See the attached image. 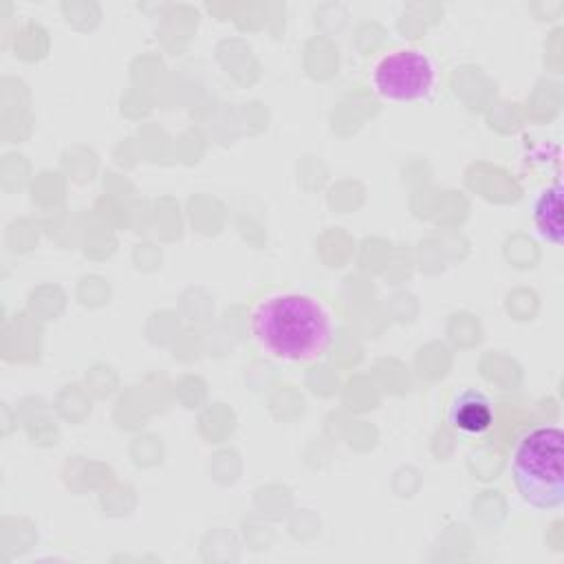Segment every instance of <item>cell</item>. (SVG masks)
Instances as JSON below:
<instances>
[{"instance_id":"cell-1","label":"cell","mask_w":564,"mask_h":564,"mask_svg":"<svg viewBox=\"0 0 564 564\" xmlns=\"http://www.w3.org/2000/svg\"><path fill=\"white\" fill-rule=\"evenodd\" d=\"M249 330L269 357L302 364L328 350L335 324L328 306L313 293L280 289L264 293L253 304Z\"/></svg>"},{"instance_id":"cell-2","label":"cell","mask_w":564,"mask_h":564,"mask_svg":"<svg viewBox=\"0 0 564 564\" xmlns=\"http://www.w3.org/2000/svg\"><path fill=\"white\" fill-rule=\"evenodd\" d=\"M564 432L557 425L529 430L511 456V478L524 502L549 511L564 502Z\"/></svg>"},{"instance_id":"cell-3","label":"cell","mask_w":564,"mask_h":564,"mask_svg":"<svg viewBox=\"0 0 564 564\" xmlns=\"http://www.w3.org/2000/svg\"><path fill=\"white\" fill-rule=\"evenodd\" d=\"M436 66L419 48H394L372 68V88L390 101H419L436 88Z\"/></svg>"},{"instance_id":"cell-4","label":"cell","mask_w":564,"mask_h":564,"mask_svg":"<svg viewBox=\"0 0 564 564\" xmlns=\"http://www.w3.org/2000/svg\"><path fill=\"white\" fill-rule=\"evenodd\" d=\"M449 425L465 436H480L494 423V405L487 394L476 388L460 390L447 408Z\"/></svg>"},{"instance_id":"cell-5","label":"cell","mask_w":564,"mask_h":564,"mask_svg":"<svg viewBox=\"0 0 564 564\" xmlns=\"http://www.w3.org/2000/svg\"><path fill=\"white\" fill-rule=\"evenodd\" d=\"M533 225L538 234L560 247L562 245V185L553 183L542 189L533 203Z\"/></svg>"}]
</instances>
